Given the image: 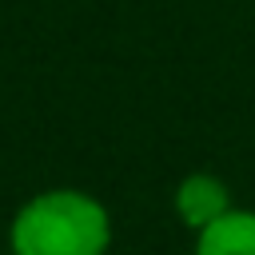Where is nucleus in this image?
<instances>
[{"label": "nucleus", "mask_w": 255, "mask_h": 255, "mask_svg": "<svg viewBox=\"0 0 255 255\" xmlns=\"http://www.w3.org/2000/svg\"><path fill=\"white\" fill-rule=\"evenodd\" d=\"M171 207H175L179 223L195 235V231H203L207 223L223 219L235 203H231V187H227V179H219L215 171H187V175L175 183Z\"/></svg>", "instance_id": "2"}, {"label": "nucleus", "mask_w": 255, "mask_h": 255, "mask_svg": "<svg viewBox=\"0 0 255 255\" xmlns=\"http://www.w3.org/2000/svg\"><path fill=\"white\" fill-rule=\"evenodd\" d=\"M8 247L12 255H108L112 215L80 187H48L12 215Z\"/></svg>", "instance_id": "1"}, {"label": "nucleus", "mask_w": 255, "mask_h": 255, "mask_svg": "<svg viewBox=\"0 0 255 255\" xmlns=\"http://www.w3.org/2000/svg\"><path fill=\"white\" fill-rule=\"evenodd\" d=\"M191 255H255V207H231L223 219L195 231Z\"/></svg>", "instance_id": "3"}]
</instances>
